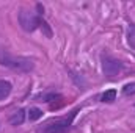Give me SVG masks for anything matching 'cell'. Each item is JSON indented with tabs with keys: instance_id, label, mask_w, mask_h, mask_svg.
<instances>
[{
	"instance_id": "6da1fadb",
	"label": "cell",
	"mask_w": 135,
	"mask_h": 133,
	"mask_svg": "<svg viewBox=\"0 0 135 133\" xmlns=\"http://www.w3.org/2000/svg\"><path fill=\"white\" fill-rule=\"evenodd\" d=\"M0 64L6 66L13 70L17 72H30L33 69V61L28 58H22V57H13L8 52L0 49Z\"/></svg>"
},
{
	"instance_id": "7a4b0ae2",
	"label": "cell",
	"mask_w": 135,
	"mask_h": 133,
	"mask_svg": "<svg viewBox=\"0 0 135 133\" xmlns=\"http://www.w3.org/2000/svg\"><path fill=\"white\" fill-rule=\"evenodd\" d=\"M77 111L79 110H74V111H71V114L66 116V117H61V119H57L55 122L47 124L42 132L44 133H65V132H68L69 127H71V124H72V121H74V117H75V114H77Z\"/></svg>"
},
{
	"instance_id": "3957f363",
	"label": "cell",
	"mask_w": 135,
	"mask_h": 133,
	"mask_svg": "<svg viewBox=\"0 0 135 133\" xmlns=\"http://www.w3.org/2000/svg\"><path fill=\"white\" fill-rule=\"evenodd\" d=\"M19 24L22 27V30L25 32H33L39 27L41 24V17L33 13V11H28V9H22L19 13Z\"/></svg>"
},
{
	"instance_id": "277c9868",
	"label": "cell",
	"mask_w": 135,
	"mask_h": 133,
	"mask_svg": "<svg viewBox=\"0 0 135 133\" xmlns=\"http://www.w3.org/2000/svg\"><path fill=\"white\" fill-rule=\"evenodd\" d=\"M102 70L107 77H115L123 70V63L113 57H102Z\"/></svg>"
},
{
	"instance_id": "5b68a950",
	"label": "cell",
	"mask_w": 135,
	"mask_h": 133,
	"mask_svg": "<svg viewBox=\"0 0 135 133\" xmlns=\"http://www.w3.org/2000/svg\"><path fill=\"white\" fill-rule=\"evenodd\" d=\"M11 89H13V86H11L9 81H6V80H0V100L6 99V97L11 94Z\"/></svg>"
},
{
	"instance_id": "8992f818",
	"label": "cell",
	"mask_w": 135,
	"mask_h": 133,
	"mask_svg": "<svg viewBox=\"0 0 135 133\" xmlns=\"http://www.w3.org/2000/svg\"><path fill=\"white\" fill-rule=\"evenodd\" d=\"M25 119V111L24 110H17L11 117H9V124L11 125H21Z\"/></svg>"
},
{
	"instance_id": "52a82bcc",
	"label": "cell",
	"mask_w": 135,
	"mask_h": 133,
	"mask_svg": "<svg viewBox=\"0 0 135 133\" xmlns=\"http://www.w3.org/2000/svg\"><path fill=\"white\" fill-rule=\"evenodd\" d=\"M41 117H42V110L41 108H38V106L30 108V111H28V119L30 121H38Z\"/></svg>"
},
{
	"instance_id": "ba28073f",
	"label": "cell",
	"mask_w": 135,
	"mask_h": 133,
	"mask_svg": "<svg viewBox=\"0 0 135 133\" xmlns=\"http://www.w3.org/2000/svg\"><path fill=\"white\" fill-rule=\"evenodd\" d=\"M115 99H116V91L115 89H108V91H105L101 96L102 102H113Z\"/></svg>"
},
{
	"instance_id": "9c48e42d",
	"label": "cell",
	"mask_w": 135,
	"mask_h": 133,
	"mask_svg": "<svg viewBox=\"0 0 135 133\" xmlns=\"http://www.w3.org/2000/svg\"><path fill=\"white\" fill-rule=\"evenodd\" d=\"M127 41H129V45L135 49V24H132L129 27V32H127Z\"/></svg>"
},
{
	"instance_id": "30bf717a",
	"label": "cell",
	"mask_w": 135,
	"mask_h": 133,
	"mask_svg": "<svg viewBox=\"0 0 135 133\" xmlns=\"http://www.w3.org/2000/svg\"><path fill=\"white\" fill-rule=\"evenodd\" d=\"M123 94H124V96H134L135 94V81L134 83H127V85H124V88H123Z\"/></svg>"
}]
</instances>
